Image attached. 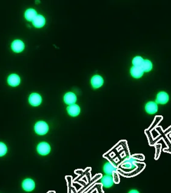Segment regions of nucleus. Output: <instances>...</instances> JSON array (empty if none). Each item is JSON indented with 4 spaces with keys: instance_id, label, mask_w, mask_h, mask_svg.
I'll list each match as a JSON object with an SVG mask.
<instances>
[{
    "instance_id": "17",
    "label": "nucleus",
    "mask_w": 171,
    "mask_h": 193,
    "mask_svg": "<svg viewBox=\"0 0 171 193\" xmlns=\"http://www.w3.org/2000/svg\"><path fill=\"white\" fill-rule=\"evenodd\" d=\"M37 16V11L33 9H29L25 12V18L26 20L30 21H33Z\"/></svg>"
},
{
    "instance_id": "1",
    "label": "nucleus",
    "mask_w": 171,
    "mask_h": 193,
    "mask_svg": "<svg viewBox=\"0 0 171 193\" xmlns=\"http://www.w3.org/2000/svg\"><path fill=\"white\" fill-rule=\"evenodd\" d=\"M35 131L38 135H45L49 131L48 124L44 122H37L35 125Z\"/></svg>"
},
{
    "instance_id": "2",
    "label": "nucleus",
    "mask_w": 171,
    "mask_h": 193,
    "mask_svg": "<svg viewBox=\"0 0 171 193\" xmlns=\"http://www.w3.org/2000/svg\"><path fill=\"white\" fill-rule=\"evenodd\" d=\"M37 151L42 155H46L50 153V145L48 143H40L37 146Z\"/></svg>"
},
{
    "instance_id": "12",
    "label": "nucleus",
    "mask_w": 171,
    "mask_h": 193,
    "mask_svg": "<svg viewBox=\"0 0 171 193\" xmlns=\"http://www.w3.org/2000/svg\"><path fill=\"white\" fill-rule=\"evenodd\" d=\"M12 49L15 52H21L24 49V43L21 40H15L12 44Z\"/></svg>"
},
{
    "instance_id": "11",
    "label": "nucleus",
    "mask_w": 171,
    "mask_h": 193,
    "mask_svg": "<svg viewBox=\"0 0 171 193\" xmlns=\"http://www.w3.org/2000/svg\"><path fill=\"white\" fill-rule=\"evenodd\" d=\"M103 170L104 173L106 174V175L112 176V174L113 173L117 171V167L111 163L108 162L104 165Z\"/></svg>"
},
{
    "instance_id": "9",
    "label": "nucleus",
    "mask_w": 171,
    "mask_h": 193,
    "mask_svg": "<svg viewBox=\"0 0 171 193\" xmlns=\"http://www.w3.org/2000/svg\"><path fill=\"white\" fill-rule=\"evenodd\" d=\"M146 111L149 114H155L158 111V106L155 102H148L145 106Z\"/></svg>"
},
{
    "instance_id": "7",
    "label": "nucleus",
    "mask_w": 171,
    "mask_h": 193,
    "mask_svg": "<svg viewBox=\"0 0 171 193\" xmlns=\"http://www.w3.org/2000/svg\"><path fill=\"white\" fill-rule=\"evenodd\" d=\"M168 101H169V95L166 92H160L158 94L156 99V103L164 104L167 103Z\"/></svg>"
},
{
    "instance_id": "8",
    "label": "nucleus",
    "mask_w": 171,
    "mask_h": 193,
    "mask_svg": "<svg viewBox=\"0 0 171 193\" xmlns=\"http://www.w3.org/2000/svg\"><path fill=\"white\" fill-rule=\"evenodd\" d=\"M101 183L104 188H110L113 185V179L112 175H105L101 179Z\"/></svg>"
},
{
    "instance_id": "13",
    "label": "nucleus",
    "mask_w": 171,
    "mask_h": 193,
    "mask_svg": "<svg viewBox=\"0 0 171 193\" xmlns=\"http://www.w3.org/2000/svg\"><path fill=\"white\" fill-rule=\"evenodd\" d=\"M103 83V79L100 75H95L91 79V84L94 88H100Z\"/></svg>"
},
{
    "instance_id": "15",
    "label": "nucleus",
    "mask_w": 171,
    "mask_h": 193,
    "mask_svg": "<svg viewBox=\"0 0 171 193\" xmlns=\"http://www.w3.org/2000/svg\"><path fill=\"white\" fill-rule=\"evenodd\" d=\"M45 18L41 15H37L33 21V24L37 28H40L45 24Z\"/></svg>"
},
{
    "instance_id": "4",
    "label": "nucleus",
    "mask_w": 171,
    "mask_h": 193,
    "mask_svg": "<svg viewBox=\"0 0 171 193\" xmlns=\"http://www.w3.org/2000/svg\"><path fill=\"white\" fill-rule=\"evenodd\" d=\"M29 102L30 104L33 106H39L42 102V98L37 93H33L29 97Z\"/></svg>"
},
{
    "instance_id": "10",
    "label": "nucleus",
    "mask_w": 171,
    "mask_h": 193,
    "mask_svg": "<svg viewBox=\"0 0 171 193\" xmlns=\"http://www.w3.org/2000/svg\"><path fill=\"white\" fill-rule=\"evenodd\" d=\"M68 112L69 114L72 117H76L79 115L80 113V108L78 105L74 104L72 105H70L68 107Z\"/></svg>"
},
{
    "instance_id": "21",
    "label": "nucleus",
    "mask_w": 171,
    "mask_h": 193,
    "mask_svg": "<svg viewBox=\"0 0 171 193\" xmlns=\"http://www.w3.org/2000/svg\"><path fill=\"white\" fill-rule=\"evenodd\" d=\"M129 193H140L138 191H137V190H131L130 191Z\"/></svg>"
},
{
    "instance_id": "16",
    "label": "nucleus",
    "mask_w": 171,
    "mask_h": 193,
    "mask_svg": "<svg viewBox=\"0 0 171 193\" xmlns=\"http://www.w3.org/2000/svg\"><path fill=\"white\" fill-rule=\"evenodd\" d=\"M144 72L143 71L141 67L138 66H133L131 69V75L132 77L136 79H139L142 77Z\"/></svg>"
},
{
    "instance_id": "18",
    "label": "nucleus",
    "mask_w": 171,
    "mask_h": 193,
    "mask_svg": "<svg viewBox=\"0 0 171 193\" xmlns=\"http://www.w3.org/2000/svg\"><path fill=\"white\" fill-rule=\"evenodd\" d=\"M143 72H149L152 69V64L151 61L148 60H144L141 66Z\"/></svg>"
},
{
    "instance_id": "5",
    "label": "nucleus",
    "mask_w": 171,
    "mask_h": 193,
    "mask_svg": "<svg viewBox=\"0 0 171 193\" xmlns=\"http://www.w3.org/2000/svg\"><path fill=\"white\" fill-rule=\"evenodd\" d=\"M35 186V184L32 179H25L22 183V187L26 191L30 192L32 191Z\"/></svg>"
},
{
    "instance_id": "6",
    "label": "nucleus",
    "mask_w": 171,
    "mask_h": 193,
    "mask_svg": "<svg viewBox=\"0 0 171 193\" xmlns=\"http://www.w3.org/2000/svg\"><path fill=\"white\" fill-rule=\"evenodd\" d=\"M64 101L69 106L74 104L77 101V96L73 92H68L64 97Z\"/></svg>"
},
{
    "instance_id": "14",
    "label": "nucleus",
    "mask_w": 171,
    "mask_h": 193,
    "mask_svg": "<svg viewBox=\"0 0 171 193\" xmlns=\"http://www.w3.org/2000/svg\"><path fill=\"white\" fill-rule=\"evenodd\" d=\"M8 81L11 86H17L20 83V78L18 75L12 74L8 77Z\"/></svg>"
},
{
    "instance_id": "19",
    "label": "nucleus",
    "mask_w": 171,
    "mask_h": 193,
    "mask_svg": "<svg viewBox=\"0 0 171 193\" xmlns=\"http://www.w3.org/2000/svg\"><path fill=\"white\" fill-rule=\"evenodd\" d=\"M143 61H144V60L141 57H136L133 59L132 63L133 64V66L141 67Z\"/></svg>"
},
{
    "instance_id": "20",
    "label": "nucleus",
    "mask_w": 171,
    "mask_h": 193,
    "mask_svg": "<svg viewBox=\"0 0 171 193\" xmlns=\"http://www.w3.org/2000/svg\"><path fill=\"white\" fill-rule=\"evenodd\" d=\"M8 151L7 146L3 143L0 142V157L4 155Z\"/></svg>"
},
{
    "instance_id": "3",
    "label": "nucleus",
    "mask_w": 171,
    "mask_h": 193,
    "mask_svg": "<svg viewBox=\"0 0 171 193\" xmlns=\"http://www.w3.org/2000/svg\"><path fill=\"white\" fill-rule=\"evenodd\" d=\"M137 160L132 157H128L123 163V167L128 170H133L136 168Z\"/></svg>"
}]
</instances>
